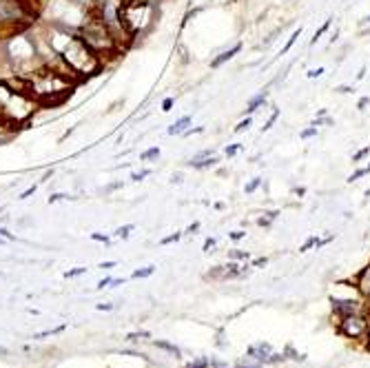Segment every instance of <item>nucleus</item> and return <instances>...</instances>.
Returning a JSON list of instances; mask_svg holds the SVG:
<instances>
[{"label":"nucleus","mask_w":370,"mask_h":368,"mask_svg":"<svg viewBox=\"0 0 370 368\" xmlns=\"http://www.w3.org/2000/svg\"><path fill=\"white\" fill-rule=\"evenodd\" d=\"M324 73V67H317V69H310L308 71V78H319Z\"/></svg>","instance_id":"c85d7f7f"},{"label":"nucleus","mask_w":370,"mask_h":368,"mask_svg":"<svg viewBox=\"0 0 370 368\" xmlns=\"http://www.w3.org/2000/svg\"><path fill=\"white\" fill-rule=\"evenodd\" d=\"M255 266H262V264H266V258H260V260H255Z\"/></svg>","instance_id":"a19ab883"},{"label":"nucleus","mask_w":370,"mask_h":368,"mask_svg":"<svg viewBox=\"0 0 370 368\" xmlns=\"http://www.w3.org/2000/svg\"><path fill=\"white\" fill-rule=\"evenodd\" d=\"M153 273H155V266H146V268H140V271H133V275H131V278H133V280L149 278V275H153Z\"/></svg>","instance_id":"6e6552de"},{"label":"nucleus","mask_w":370,"mask_h":368,"mask_svg":"<svg viewBox=\"0 0 370 368\" xmlns=\"http://www.w3.org/2000/svg\"><path fill=\"white\" fill-rule=\"evenodd\" d=\"M211 366V362H208V359H197V362H191L188 364V366H184V368H208Z\"/></svg>","instance_id":"ddd939ff"},{"label":"nucleus","mask_w":370,"mask_h":368,"mask_svg":"<svg viewBox=\"0 0 370 368\" xmlns=\"http://www.w3.org/2000/svg\"><path fill=\"white\" fill-rule=\"evenodd\" d=\"M64 197H69V195H64V193H53V195L49 197V204H51V202H58V200H64Z\"/></svg>","instance_id":"2f4dec72"},{"label":"nucleus","mask_w":370,"mask_h":368,"mask_svg":"<svg viewBox=\"0 0 370 368\" xmlns=\"http://www.w3.org/2000/svg\"><path fill=\"white\" fill-rule=\"evenodd\" d=\"M368 173H370V169H368V167H366V169H359V171H355L350 177H348V182H355V180H359V177L368 175Z\"/></svg>","instance_id":"2eb2a0df"},{"label":"nucleus","mask_w":370,"mask_h":368,"mask_svg":"<svg viewBox=\"0 0 370 368\" xmlns=\"http://www.w3.org/2000/svg\"><path fill=\"white\" fill-rule=\"evenodd\" d=\"M131 231H133V224H126V226H120V229L116 231V235H118V238H122V239H126Z\"/></svg>","instance_id":"f8f14e48"},{"label":"nucleus","mask_w":370,"mask_h":368,"mask_svg":"<svg viewBox=\"0 0 370 368\" xmlns=\"http://www.w3.org/2000/svg\"><path fill=\"white\" fill-rule=\"evenodd\" d=\"M299 36H302V27H299V29H295V31H293V36H290V38H288V43L284 44V49H282V51H279V56H286V53L290 51V47H293V44L297 43V38H299Z\"/></svg>","instance_id":"39448f33"},{"label":"nucleus","mask_w":370,"mask_h":368,"mask_svg":"<svg viewBox=\"0 0 370 368\" xmlns=\"http://www.w3.org/2000/svg\"><path fill=\"white\" fill-rule=\"evenodd\" d=\"M82 273H87V268H84V266H78V268H73V271H67V273H64V278H78V275H82Z\"/></svg>","instance_id":"dca6fc26"},{"label":"nucleus","mask_w":370,"mask_h":368,"mask_svg":"<svg viewBox=\"0 0 370 368\" xmlns=\"http://www.w3.org/2000/svg\"><path fill=\"white\" fill-rule=\"evenodd\" d=\"M67 326H58V328H49V330H42V333H36L34 340H42V337H49V335H56V333H62Z\"/></svg>","instance_id":"9d476101"},{"label":"nucleus","mask_w":370,"mask_h":368,"mask_svg":"<svg viewBox=\"0 0 370 368\" xmlns=\"http://www.w3.org/2000/svg\"><path fill=\"white\" fill-rule=\"evenodd\" d=\"M366 195H368V197H370V189H368V191H366Z\"/></svg>","instance_id":"a18cd8bd"},{"label":"nucleus","mask_w":370,"mask_h":368,"mask_svg":"<svg viewBox=\"0 0 370 368\" xmlns=\"http://www.w3.org/2000/svg\"><path fill=\"white\" fill-rule=\"evenodd\" d=\"M366 22H370V16H368V18H366Z\"/></svg>","instance_id":"49530a36"},{"label":"nucleus","mask_w":370,"mask_h":368,"mask_svg":"<svg viewBox=\"0 0 370 368\" xmlns=\"http://www.w3.org/2000/svg\"><path fill=\"white\" fill-rule=\"evenodd\" d=\"M317 133V127H312V129H306V131H302V135H299V138L302 140H306V138H312V135Z\"/></svg>","instance_id":"393cba45"},{"label":"nucleus","mask_w":370,"mask_h":368,"mask_svg":"<svg viewBox=\"0 0 370 368\" xmlns=\"http://www.w3.org/2000/svg\"><path fill=\"white\" fill-rule=\"evenodd\" d=\"M111 266H116V262H104V264H100V268H111Z\"/></svg>","instance_id":"79ce46f5"},{"label":"nucleus","mask_w":370,"mask_h":368,"mask_svg":"<svg viewBox=\"0 0 370 368\" xmlns=\"http://www.w3.org/2000/svg\"><path fill=\"white\" fill-rule=\"evenodd\" d=\"M0 238H5L7 242H14V239H16V235H14V233H9V231H7V229H0Z\"/></svg>","instance_id":"a878e982"},{"label":"nucleus","mask_w":370,"mask_h":368,"mask_svg":"<svg viewBox=\"0 0 370 368\" xmlns=\"http://www.w3.org/2000/svg\"><path fill=\"white\" fill-rule=\"evenodd\" d=\"M96 308H98V311H111V308H113V306H111V304H98Z\"/></svg>","instance_id":"c9c22d12"},{"label":"nucleus","mask_w":370,"mask_h":368,"mask_svg":"<svg viewBox=\"0 0 370 368\" xmlns=\"http://www.w3.org/2000/svg\"><path fill=\"white\" fill-rule=\"evenodd\" d=\"M260 184H262V180H260V177H255L253 182H248V184H246V189H244V191H246V193H253L255 189L260 187Z\"/></svg>","instance_id":"f3484780"},{"label":"nucleus","mask_w":370,"mask_h":368,"mask_svg":"<svg viewBox=\"0 0 370 368\" xmlns=\"http://www.w3.org/2000/svg\"><path fill=\"white\" fill-rule=\"evenodd\" d=\"M138 337H149V333L146 330H140V333H131L129 340H138Z\"/></svg>","instance_id":"473e14b6"},{"label":"nucleus","mask_w":370,"mask_h":368,"mask_svg":"<svg viewBox=\"0 0 370 368\" xmlns=\"http://www.w3.org/2000/svg\"><path fill=\"white\" fill-rule=\"evenodd\" d=\"M248 127H250V118H246V120H242V122H240V125H237V127H235V133H242V131H244V129H248Z\"/></svg>","instance_id":"aec40b11"},{"label":"nucleus","mask_w":370,"mask_h":368,"mask_svg":"<svg viewBox=\"0 0 370 368\" xmlns=\"http://www.w3.org/2000/svg\"><path fill=\"white\" fill-rule=\"evenodd\" d=\"M240 149H242V144H231V147H226V158H233Z\"/></svg>","instance_id":"a211bd4d"},{"label":"nucleus","mask_w":370,"mask_h":368,"mask_svg":"<svg viewBox=\"0 0 370 368\" xmlns=\"http://www.w3.org/2000/svg\"><path fill=\"white\" fill-rule=\"evenodd\" d=\"M197 229H200V224H197V222H195V224H191V226H188V231H186V233H195Z\"/></svg>","instance_id":"ea45409f"},{"label":"nucleus","mask_w":370,"mask_h":368,"mask_svg":"<svg viewBox=\"0 0 370 368\" xmlns=\"http://www.w3.org/2000/svg\"><path fill=\"white\" fill-rule=\"evenodd\" d=\"M242 51V44L240 43H237L235 44V47H231V49H228V51H222L220 53V56H217L215 58V60H211V67L213 69H217V67H222V65H224L226 63V60H231V58L233 56H235V53H240Z\"/></svg>","instance_id":"7ed1b4c3"},{"label":"nucleus","mask_w":370,"mask_h":368,"mask_svg":"<svg viewBox=\"0 0 370 368\" xmlns=\"http://www.w3.org/2000/svg\"><path fill=\"white\" fill-rule=\"evenodd\" d=\"M341 333H346L348 337H359V335L368 333V324L359 315H348L341 322Z\"/></svg>","instance_id":"f257e3e1"},{"label":"nucleus","mask_w":370,"mask_h":368,"mask_svg":"<svg viewBox=\"0 0 370 368\" xmlns=\"http://www.w3.org/2000/svg\"><path fill=\"white\" fill-rule=\"evenodd\" d=\"M146 175H151L149 169H146V171H140V173H133V175H131V180H133V182H140V180H144Z\"/></svg>","instance_id":"6ab92c4d"},{"label":"nucleus","mask_w":370,"mask_h":368,"mask_svg":"<svg viewBox=\"0 0 370 368\" xmlns=\"http://www.w3.org/2000/svg\"><path fill=\"white\" fill-rule=\"evenodd\" d=\"M264 100H266V93H262V96L253 98V100H250V105H248V109H246V113H253V111H257V107L264 105Z\"/></svg>","instance_id":"1a4fd4ad"},{"label":"nucleus","mask_w":370,"mask_h":368,"mask_svg":"<svg viewBox=\"0 0 370 368\" xmlns=\"http://www.w3.org/2000/svg\"><path fill=\"white\" fill-rule=\"evenodd\" d=\"M91 239H96V242H109V238L106 235H102V233H91Z\"/></svg>","instance_id":"7c9ffc66"},{"label":"nucleus","mask_w":370,"mask_h":368,"mask_svg":"<svg viewBox=\"0 0 370 368\" xmlns=\"http://www.w3.org/2000/svg\"><path fill=\"white\" fill-rule=\"evenodd\" d=\"M188 122H191V118H188V115H184V118H180L175 125L168 127L166 133H168V135H180V133H184V127H186Z\"/></svg>","instance_id":"20e7f679"},{"label":"nucleus","mask_w":370,"mask_h":368,"mask_svg":"<svg viewBox=\"0 0 370 368\" xmlns=\"http://www.w3.org/2000/svg\"><path fill=\"white\" fill-rule=\"evenodd\" d=\"M277 115H279V111H275V113H273V115H270V118H268V122H266V125L262 127V131H268L270 127H273V122H275V120H277Z\"/></svg>","instance_id":"5701e85b"},{"label":"nucleus","mask_w":370,"mask_h":368,"mask_svg":"<svg viewBox=\"0 0 370 368\" xmlns=\"http://www.w3.org/2000/svg\"><path fill=\"white\" fill-rule=\"evenodd\" d=\"M368 153H370V147H366V149H361V151H357L355 155H352V160H355V162H357V160H361V158H364V155H368Z\"/></svg>","instance_id":"bb28decb"},{"label":"nucleus","mask_w":370,"mask_h":368,"mask_svg":"<svg viewBox=\"0 0 370 368\" xmlns=\"http://www.w3.org/2000/svg\"><path fill=\"white\" fill-rule=\"evenodd\" d=\"M191 164L193 169H208V167H213V164H217V158H206V160H202V162H200V160H191Z\"/></svg>","instance_id":"423d86ee"},{"label":"nucleus","mask_w":370,"mask_h":368,"mask_svg":"<svg viewBox=\"0 0 370 368\" xmlns=\"http://www.w3.org/2000/svg\"><path fill=\"white\" fill-rule=\"evenodd\" d=\"M213 244H215V239H213V238H208L206 242H204V251H208V249H211V246H213Z\"/></svg>","instance_id":"4c0bfd02"},{"label":"nucleus","mask_w":370,"mask_h":368,"mask_svg":"<svg viewBox=\"0 0 370 368\" xmlns=\"http://www.w3.org/2000/svg\"><path fill=\"white\" fill-rule=\"evenodd\" d=\"M180 238H182V233H173V235H168V238H164L160 244H171V242H178Z\"/></svg>","instance_id":"b1692460"},{"label":"nucleus","mask_w":370,"mask_h":368,"mask_svg":"<svg viewBox=\"0 0 370 368\" xmlns=\"http://www.w3.org/2000/svg\"><path fill=\"white\" fill-rule=\"evenodd\" d=\"M366 335H368V340H370V326H368V333H366Z\"/></svg>","instance_id":"c03bdc74"},{"label":"nucleus","mask_w":370,"mask_h":368,"mask_svg":"<svg viewBox=\"0 0 370 368\" xmlns=\"http://www.w3.org/2000/svg\"><path fill=\"white\" fill-rule=\"evenodd\" d=\"M34 191H36V187H29V189H27V191H24V193H20V200H24V197H29Z\"/></svg>","instance_id":"f704fd0d"},{"label":"nucleus","mask_w":370,"mask_h":368,"mask_svg":"<svg viewBox=\"0 0 370 368\" xmlns=\"http://www.w3.org/2000/svg\"><path fill=\"white\" fill-rule=\"evenodd\" d=\"M317 244H319V239H317V238H310V239H308V242L304 244V246H302V249H299V251H302V253H304V251H308V249H310V246H317Z\"/></svg>","instance_id":"4be33fe9"},{"label":"nucleus","mask_w":370,"mask_h":368,"mask_svg":"<svg viewBox=\"0 0 370 368\" xmlns=\"http://www.w3.org/2000/svg\"><path fill=\"white\" fill-rule=\"evenodd\" d=\"M335 91H339V93H350L352 89H350V87H337Z\"/></svg>","instance_id":"58836bf2"},{"label":"nucleus","mask_w":370,"mask_h":368,"mask_svg":"<svg viewBox=\"0 0 370 368\" xmlns=\"http://www.w3.org/2000/svg\"><path fill=\"white\" fill-rule=\"evenodd\" d=\"M235 368H264V364H260V362H257V364H248V362H240V364H237V366Z\"/></svg>","instance_id":"412c9836"},{"label":"nucleus","mask_w":370,"mask_h":368,"mask_svg":"<svg viewBox=\"0 0 370 368\" xmlns=\"http://www.w3.org/2000/svg\"><path fill=\"white\" fill-rule=\"evenodd\" d=\"M158 348H164V350H168V353H173L175 357H180V348L178 346H173V344H166V342H153Z\"/></svg>","instance_id":"9b49d317"},{"label":"nucleus","mask_w":370,"mask_h":368,"mask_svg":"<svg viewBox=\"0 0 370 368\" xmlns=\"http://www.w3.org/2000/svg\"><path fill=\"white\" fill-rule=\"evenodd\" d=\"M158 155H160V149H158V147H153V149H149V151L142 153L140 158H142V160H151V158H158Z\"/></svg>","instance_id":"4468645a"},{"label":"nucleus","mask_w":370,"mask_h":368,"mask_svg":"<svg viewBox=\"0 0 370 368\" xmlns=\"http://www.w3.org/2000/svg\"><path fill=\"white\" fill-rule=\"evenodd\" d=\"M368 169H370V164H368Z\"/></svg>","instance_id":"de8ad7c7"},{"label":"nucleus","mask_w":370,"mask_h":368,"mask_svg":"<svg viewBox=\"0 0 370 368\" xmlns=\"http://www.w3.org/2000/svg\"><path fill=\"white\" fill-rule=\"evenodd\" d=\"M111 282H113V280H111V278H104V280H102V282H98V288H104L106 284H111Z\"/></svg>","instance_id":"e433bc0d"},{"label":"nucleus","mask_w":370,"mask_h":368,"mask_svg":"<svg viewBox=\"0 0 370 368\" xmlns=\"http://www.w3.org/2000/svg\"><path fill=\"white\" fill-rule=\"evenodd\" d=\"M231 258L233 260H248V253H244V251H233Z\"/></svg>","instance_id":"cd10ccee"},{"label":"nucleus","mask_w":370,"mask_h":368,"mask_svg":"<svg viewBox=\"0 0 370 368\" xmlns=\"http://www.w3.org/2000/svg\"><path fill=\"white\" fill-rule=\"evenodd\" d=\"M171 107H173V98H164V102H162V111H171Z\"/></svg>","instance_id":"c756f323"},{"label":"nucleus","mask_w":370,"mask_h":368,"mask_svg":"<svg viewBox=\"0 0 370 368\" xmlns=\"http://www.w3.org/2000/svg\"><path fill=\"white\" fill-rule=\"evenodd\" d=\"M330 22H332V18H328V20H326V22H324V24H322V27H319V29H317V31H315V36H312V40H310V44H315V43H317V40H319V38H322V36H324V34H326V31H328V27H330Z\"/></svg>","instance_id":"0eeeda50"},{"label":"nucleus","mask_w":370,"mask_h":368,"mask_svg":"<svg viewBox=\"0 0 370 368\" xmlns=\"http://www.w3.org/2000/svg\"><path fill=\"white\" fill-rule=\"evenodd\" d=\"M366 105H368V98H361V100H359V109H364Z\"/></svg>","instance_id":"37998d69"},{"label":"nucleus","mask_w":370,"mask_h":368,"mask_svg":"<svg viewBox=\"0 0 370 368\" xmlns=\"http://www.w3.org/2000/svg\"><path fill=\"white\" fill-rule=\"evenodd\" d=\"M20 5L16 0H0V20H11L20 18Z\"/></svg>","instance_id":"f03ea898"},{"label":"nucleus","mask_w":370,"mask_h":368,"mask_svg":"<svg viewBox=\"0 0 370 368\" xmlns=\"http://www.w3.org/2000/svg\"><path fill=\"white\" fill-rule=\"evenodd\" d=\"M242 238H246L244 231H235V233H231V239H235V242L237 239H242Z\"/></svg>","instance_id":"72a5a7b5"}]
</instances>
